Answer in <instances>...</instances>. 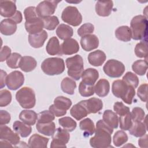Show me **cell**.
I'll list each match as a JSON object with an SVG mask.
<instances>
[{
    "label": "cell",
    "mask_w": 148,
    "mask_h": 148,
    "mask_svg": "<svg viewBox=\"0 0 148 148\" xmlns=\"http://www.w3.org/2000/svg\"><path fill=\"white\" fill-rule=\"evenodd\" d=\"M56 34L60 39L65 40L71 38V37L73 36V30L69 25L65 24H61L57 28Z\"/></svg>",
    "instance_id": "e575fe53"
},
{
    "label": "cell",
    "mask_w": 148,
    "mask_h": 148,
    "mask_svg": "<svg viewBox=\"0 0 148 148\" xmlns=\"http://www.w3.org/2000/svg\"><path fill=\"white\" fill-rule=\"evenodd\" d=\"M70 114L76 120H80L90 113L81 101L72 107L70 110Z\"/></svg>",
    "instance_id": "603a6c76"
},
{
    "label": "cell",
    "mask_w": 148,
    "mask_h": 148,
    "mask_svg": "<svg viewBox=\"0 0 148 148\" xmlns=\"http://www.w3.org/2000/svg\"><path fill=\"white\" fill-rule=\"evenodd\" d=\"M46 50L47 53L51 56L62 55L59 40L56 36H53L49 40L46 46Z\"/></svg>",
    "instance_id": "484cf974"
},
{
    "label": "cell",
    "mask_w": 148,
    "mask_h": 148,
    "mask_svg": "<svg viewBox=\"0 0 148 148\" xmlns=\"http://www.w3.org/2000/svg\"><path fill=\"white\" fill-rule=\"evenodd\" d=\"M58 123L61 127L68 132H72L77 126L76 122L70 117H64L58 120Z\"/></svg>",
    "instance_id": "f35d334b"
},
{
    "label": "cell",
    "mask_w": 148,
    "mask_h": 148,
    "mask_svg": "<svg viewBox=\"0 0 148 148\" xmlns=\"http://www.w3.org/2000/svg\"><path fill=\"white\" fill-rule=\"evenodd\" d=\"M119 121L120 123V128L121 130L124 131L128 130L132 124L131 113L130 112L124 115L120 116Z\"/></svg>",
    "instance_id": "ee69618b"
},
{
    "label": "cell",
    "mask_w": 148,
    "mask_h": 148,
    "mask_svg": "<svg viewBox=\"0 0 148 148\" xmlns=\"http://www.w3.org/2000/svg\"><path fill=\"white\" fill-rule=\"evenodd\" d=\"M80 45L84 50L90 51L98 47L99 39L95 35H87L82 37L80 39Z\"/></svg>",
    "instance_id": "9a60e30c"
},
{
    "label": "cell",
    "mask_w": 148,
    "mask_h": 148,
    "mask_svg": "<svg viewBox=\"0 0 148 148\" xmlns=\"http://www.w3.org/2000/svg\"><path fill=\"white\" fill-rule=\"evenodd\" d=\"M72 101L69 98L64 96H58L54 100V104L49 107V110L56 117H60L66 114L72 105Z\"/></svg>",
    "instance_id": "52a82bcc"
},
{
    "label": "cell",
    "mask_w": 148,
    "mask_h": 148,
    "mask_svg": "<svg viewBox=\"0 0 148 148\" xmlns=\"http://www.w3.org/2000/svg\"><path fill=\"white\" fill-rule=\"evenodd\" d=\"M79 127L84 133L83 135L86 137L92 135L95 132V128L94 123L90 118H86L80 121L79 123Z\"/></svg>",
    "instance_id": "836d02e7"
},
{
    "label": "cell",
    "mask_w": 148,
    "mask_h": 148,
    "mask_svg": "<svg viewBox=\"0 0 148 148\" xmlns=\"http://www.w3.org/2000/svg\"><path fill=\"white\" fill-rule=\"evenodd\" d=\"M113 94L117 98H121L125 103L131 105L135 95V88L126 84L122 80L113 82L112 87Z\"/></svg>",
    "instance_id": "7a4b0ae2"
},
{
    "label": "cell",
    "mask_w": 148,
    "mask_h": 148,
    "mask_svg": "<svg viewBox=\"0 0 148 148\" xmlns=\"http://www.w3.org/2000/svg\"><path fill=\"white\" fill-rule=\"evenodd\" d=\"M79 45L76 40L69 38L65 40L61 45L62 55H72L78 52Z\"/></svg>",
    "instance_id": "2e32d148"
},
{
    "label": "cell",
    "mask_w": 148,
    "mask_h": 148,
    "mask_svg": "<svg viewBox=\"0 0 148 148\" xmlns=\"http://www.w3.org/2000/svg\"><path fill=\"white\" fill-rule=\"evenodd\" d=\"M113 132V128L108 125L103 120L97 122L95 135L90 138V144L94 148H107L111 146L112 136Z\"/></svg>",
    "instance_id": "6da1fadb"
},
{
    "label": "cell",
    "mask_w": 148,
    "mask_h": 148,
    "mask_svg": "<svg viewBox=\"0 0 148 148\" xmlns=\"http://www.w3.org/2000/svg\"><path fill=\"white\" fill-rule=\"evenodd\" d=\"M9 18L13 20L16 24H19L22 21L23 16H22V14L20 11L17 10L16 13L12 17H10Z\"/></svg>",
    "instance_id": "6f0895ef"
},
{
    "label": "cell",
    "mask_w": 148,
    "mask_h": 148,
    "mask_svg": "<svg viewBox=\"0 0 148 148\" xmlns=\"http://www.w3.org/2000/svg\"><path fill=\"white\" fill-rule=\"evenodd\" d=\"M60 2L57 1H43L40 2L36 8L38 17L43 18L51 16L54 13L57 4Z\"/></svg>",
    "instance_id": "30bf717a"
},
{
    "label": "cell",
    "mask_w": 148,
    "mask_h": 148,
    "mask_svg": "<svg viewBox=\"0 0 148 148\" xmlns=\"http://www.w3.org/2000/svg\"><path fill=\"white\" fill-rule=\"evenodd\" d=\"M21 56L17 53H13L6 60V64L12 69H17L19 67V64L21 59Z\"/></svg>",
    "instance_id": "bcb514c9"
},
{
    "label": "cell",
    "mask_w": 148,
    "mask_h": 148,
    "mask_svg": "<svg viewBox=\"0 0 148 148\" xmlns=\"http://www.w3.org/2000/svg\"><path fill=\"white\" fill-rule=\"evenodd\" d=\"M106 58L105 53L101 50L91 52L88 56V62L94 66H101L106 60Z\"/></svg>",
    "instance_id": "44dd1931"
},
{
    "label": "cell",
    "mask_w": 148,
    "mask_h": 148,
    "mask_svg": "<svg viewBox=\"0 0 148 148\" xmlns=\"http://www.w3.org/2000/svg\"><path fill=\"white\" fill-rule=\"evenodd\" d=\"M24 82V75L18 71L10 73L6 77V84L11 90H16L23 86Z\"/></svg>",
    "instance_id": "7c38bea8"
},
{
    "label": "cell",
    "mask_w": 148,
    "mask_h": 148,
    "mask_svg": "<svg viewBox=\"0 0 148 148\" xmlns=\"http://www.w3.org/2000/svg\"><path fill=\"white\" fill-rule=\"evenodd\" d=\"M131 115L133 121H142L144 120L145 117L144 110L139 107H135L133 108L131 113Z\"/></svg>",
    "instance_id": "681fc988"
},
{
    "label": "cell",
    "mask_w": 148,
    "mask_h": 148,
    "mask_svg": "<svg viewBox=\"0 0 148 148\" xmlns=\"http://www.w3.org/2000/svg\"><path fill=\"white\" fill-rule=\"evenodd\" d=\"M17 30V24L10 18H6L1 21L0 24L1 33L4 35H12Z\"/></svg>",
    "instance_id": "7402d4cb"
},
{
    "label": "cell",
    "mask_w": 148,
    "mask_h": 148,
    "mask_svg": "<svg viewBox=\"0 0 148 148\" xmlns=\"http://www.w3.org/2000/svg\"><path fill=\"white\" fill-rule=\"evenodd\" d=\"M16 99L20 105L24 109L32 108L36 103L34 91L28 87L20 88L16 94Z\"/></svg>",
    "instance_id": "8992f818"
},
{
    "label": "cell",
    "mask_w": 148,
    "mask_h": 148,
    "mask_svg": "<svg viewBox=\"0 0 148 148\" xmlns=\"http://www.w3.org/2000/svg\"><path fill=\"white\" fill-rule=\"evenodd\" d=\"M76 87V83L74 80L66 77L63 79L61 83V88L63 92L69 95H73Z\"/></svg>",
    "instance_id": "8d00e7d4"
},
{
    "label": "cell",
    "mask_w": 148,
    "mask_h": 148,
    "mask_svg": "<svg viewBox=\"0 0 148 148\" xmlns=\"http://www.w3.org/2000/svg\"><path fill=\"white\" fill-rule=\"evenodd\" d=\"M133 71L138 75H145L147 69V61L146 60H138L135 61L132 65Z\"/></svg>",
    "instance_id": "74e56055"
},
{
    "label": "cell",
    "mask_w": 148,
    "mask_h": 148,
    "mask_svg": "<svg viewBox=\"0 0 148 148\" xmlns=\"http://www.w3.org/2000/svg\"><path fill=\"white\" fill-rule=\"evenodd\" d=\"M24 14L25 20L38 16L36 13V8L35 6H29L25 8L24 11Z\"/></svg>",
    "instance_id": "db71d44e"
},
{
    "label": "cell",
    "mask_w": 148,
    "mask_h": 148,
    "mask_svg": "<svg viewBox=\"0 0 148 148\" xmlns=\"http://www.w3.org/2000/svg\"><path fill=\"white\" fill-rule=\"evenodd\" d=\"M79 92L84 97L92 96L94 94V85H88L82 81L79 86Z\"/></svg>",
    "instance_id": "7bdbcfd3"
},
{
    "label": "cell",
    "mask_w": 148,
    "mask_h": 148,
    "mask_svg": "<svg viewBox=\"0 0 148 148\" xmlns=\"http://www.w3.org/2000/svg\"><path fill=\"white\" fill-rule=\"evenodd\" d=\"M11 119L10 114L6 110H0V124L4 125L8 124Z\"/></svg>",
    "instance_id": "9f6ffc18"
},
{
    "label": "cell",
    "mask_w": 148,
    "mask_h": 148,
    "mask_svg": "<svg viewBox=\"0 0 148 148\" xmlns=\"http://www.w3.org/2000/svg\"><path fill=\"white\" fill-rule=\"evenodd\" d=\"M19 119L25 124L33 125L38 120V114L34 110H23L19 114Z\"/></svg>",
    "instance_id": "f546056e"
},
{
    "label": "cell",
    "mask_w": 148,
    "mask_h": 148,
    "mask_svg": "<svg viewBox=\"0 0 148 148\" xmlns=\"http://www.w3.org/2000/svg\"><path fill=\"white\" fill-rule=\"evenodd\" d=\"M0 139L9 142L16 146L20 143V137L18 134L14 132L9 127L5 125L0 126Z\"/></svg>",
    "instance_id": "4fadbf2b"
},
{
    "label": "cell",
    "mask_w": 148,
    "mask_h": 148,
    "mask_svg": "<svg viewBox=\"0 0 148 148\" xmlns=\"http://www.w3.org/2000/svg\"><path fill=\"white\" fill-rule=\"evenodd\" d=\"M115 36L117 39L123 42H129L132 38L131 29L127 25L118 27L115 31Z\"/></svg>",
    "instance_id": "d6a6232c"
},
{
    "label": "cell",
    "mask_w": 148,
    "mask_h": 148,
    "mask_svg": "<svg viewBox=\"0 0 148 148\" xmlns=\"http://www.w3.org/2000/svg\"><path fill=\"white\" fill-rule=\"evenodd\" d=\"M113 7V2L112 1H98L95 4V12L99 16L107 17L111 14Z\"/></svg>",
    "instance_id": "d6986e66"
},
{
    "label": "cell",
    "mask_w": 148,
    "mask_h": 148,
    "mask_svg": "<svg viewBox=\"0 0 148 148\" xmlns=\"http://www.w3.org/2000/svg\"><path fill=\"white\" fill-rule=\"evenodd\" d=\"M44 28L47 30L52 31L55 29L56 27L59 24V20L56 16H51L43 18Z\"/></svg>",
    "instance_id": "60d3db41"
},
{
    "label": "cell",
    "mask_w": 148,
    "mask_h": 148,
    "mask_svg": "<svg viewBox=\"0 0 148 148\" xmlns=\"http://www.w3.org/2000/svg\"><path fill=\"white\" fill-rule=\"evenodd\" d=\"M130 134L135 137H141L146 133V125L142 121H133L131 128L128 130Z\"/></svg>",
    "instance_id": "1f68e13d"
},
{
    "label": "cell",
    "mask_w": 148,
    "mask_h": 148,
    "mask_svg": "<svg viewBox=\"0 0 148 148\" xmlns=\"http://www.w3.org/2000/svg\"><path fill=\"white\" fill-rule=\"evenodd\" d=\"M65 62L62 58L50 57L45 59L41 64L42 71L50 76L60 75L65 71Z\"/></svg>",
    "instance_id": "277c9868"
},
{
    "label": "cell",
    "mask_w": 148,
    "mask_h": 148,
    "mask_svg": "<svg viewBox=\"0 0 148 148\" xmlns=\"http://www.w3.org/2000/svg\"><path fill=\"white\" fill-rule=\"evenodd\" d=\"M137 95L140 99L145 102L147 101V84H141L137 90Z\"/></svg>",
    "instance_id": "f5cc1de1"
},
{
    "label": "cell",
    "mask_w": 148,
    "mask_h": 148,
    "mask_svg": "<svg viewBox=\"0 0 148 148\" xmlns=\"http://www.w3.org/2000/svg\"><path fill=\"white\" fill-rule=\"evenodd\" d=\"M36 128L39 132L46 136H52L56 131V125L53 121L48 123H37Z\"/></svg>",
    "instance_id": "d590c367"
},
{
    "label": "cell",
    "mask_w": 148,
    "mask_h": 148,
    "mask_svg": "<svg viewBox=\"0 0 148 148\" xmlns=\"http://www.w3.org/2000/svg\"><path fill=\"white\" fill-rule=\"evenodd\" d=\"M70 139V135L66 130L60 127L56 130L54 134L52 135V141L50 147H66Z\"/></svg>",
    "instance_id": "8fae6325"
},
{
    "label": "cell",
    "mask_w": 148,
    "mask_h": 148,
    "mask_svg": "<svg viewBox=\"0 0 148 148\" xmlns=\"http://www.w3.org/2000/svg\"><path fill=\"white\" fill-rule=\"evenodd\" d=\"M61 18L63 21L74 27L79 25L82 22V16L75 6H68L62 12Z\"/></svg>",
    "instance_id": "ba28073f"
},
{
    "label": "cell",
    "mask_w": 148,
    "mask_h": 148,
    "mask_svg": "<svg viewBox=\"0 0 148 148\" xmlns=\"http://www.w3.org/2000/svg\"><path fill=\"white\" fill-rule=\"evenodd\" d=\"M127 134L123 131H117L113 138V144L116 147H120L128 140Z\"/></svg>",
    "instance_id": "b9f144b4"
},
{
    "label": "cell",
    "mask_w": 148,
    "mask_h": 148,
    "mask_svg": "<svg viewBox=\"0 0 148 148\" xmlns=\"http://www.w3.org/2000/svg\"><path fill=\"white\" fill-rule=\"evenodd\" d=\"M47 33L45 30L35 34H29L28 42L29 45L34 48H40L43 46L47 38Z\"/></svg>",
    "instance_id": "ac0fdd59"
},
{
    "label": "cell",
    "mask_w": 148,
    "mask_h": 148,
    "mask_svg": "<svg viewBox=\"0 0 148 148\" xmlns=\"http://www.w3.org/2000/svg\"><path fill=\"white\" fill-rule=\"evenodd\" d=\"M82 82L88 85H94L99 77L98 71L94 68H88L84 70L82 75Z\"/></svg>",
    "instance_id": "cb8c5ba5"
},
{
    "label": "cell",
    "mask_w": 148,
    "mask_h": 148,
    "mask_svg": "<svg viewBox=\"0 0 148 148\" xmlns=\"http://www.w3.org/2000/svg\"><path fill=\"white\" fill-rule=\"evenodd\" d=\"M113 109L116 114L119 116L124 115L128 113H130V108L124 105L121 102H116L113 105Z\"/></svg>",
    "instance_id": "816d5d0a"
},
{
    "label": "cell",
    "mask_w": 148,
    "mask_h": 148,
    "mask_svg": "<svg viewBox=\"0 0 148 148\" xmlns=\"http://www.w3.org/2000/svg\"><path fill=\"white\" fill-rule=\"evenodd\" d=\"M36 65L37 62L34 57L31 56H23L20 60L19 68L25 72H29L35 69Z\"/></svg>",
    "instance_id": "4316f807"
},
{
    "label": "cell",
    "mask_w": 148,
    "mask_h": 148,
    "mask_svg": "<svg viewBox=\"0 0 148 148\" xmlns=\"http://www.w3.org/2000/svg\"><path fill=\"white\" fill-rule=\"evenodd\" d=\"M110 90V84L108 80L101 79L99 80L94 86V91L100 97H106Z\"/></svg>",
    "instance_id": "83f0119b"
},
{
    "label": "cell",
    "mask_w": 148,
    "mask_h": 148,
    "mask_svg": "<svg viewBox=\"0 0 148 148\" xmlns=\"http://www.w3.org/2000/svg\"><path fill=\"white\" fill-rule=\"evenodd\" d=\"M122 80L128 85L133 87L134 88H136L139 84V79L138 76L131 72H127L123 77Z\"/></svg>",
    "instance_id": "f6af8a7d"
},
{
    "label": "cell",
    "mask_w": 148,
    "mask_h": 148,
    "mask_svg": "<svg viewBox=\"0 0 148 148\" xmlns=\"http://www.w3.org/2000/svg\"><path fill=\"white\" fill-rule=\"evenodd\" d=\"M12 101V94L9 91L4 89L0 91V106L5 107Z\"/></svg>",
    "instance_id": "c3c4849f"
},
{
    "label": "cell",
    "mask_w": 148,
    "mask_h": 148,
    "mask_svg": "<svg viewBox=\"0 0 148 148\" xmlns=\"http://www.w3.org/2000/svg\"><path fill=\"white\" fill-rule=\"evenodd\" d=\"M49 139L42 136L39 134H34L28 140V146L29 147H42L46 148L47 147V143Z\"/></svg>",
    "instance_id": "d4e9b609"
},
{
    "label": "cell",
    "mask_w": 148,
    "mask_h": 148,
    "mask_svg": "<svg viewBox=\"0 0 148 148\" xmlns=\"http://www.w3.org/2000/svg\"><path fill=\"white\" fill-rule=\"evenodd\" d=\"M148 21L146 17L138 15L134 17L130 23L132 38L134 40H146L147 36Z\"/></svg>",
    "instance_id": "3957f363"
},
{
    "label": "cell",
    "mask_w": 148,
    "mask_h": 148,
    "mask_svg": "<svg viewBox=\"0 0 148 148\" xmlns=\"http://www.w3.org/2000/svg\"><path fill=\"white\" fill-rule=\"evenodd\" d=\"M11 55V49L8 46H4L1 48V57L0 61L3 62L7 59Z\"/></svg>",
    "instance_id": "11a10c76"
},
{
    "label": "cell",
    "mask_w": 148,
    "mask_h": 148,
    "mask_svg": "<svg viewBox=\"0 0 148 148\" xmlns=\"http://www.w3.org/2000/svg\"><path fill=\"white\" fill-rule=\"evenodd\" d=\"M147 138L148 136L147 134H145L142 138H140L138 140V145L142 148L147 147Z\"/></svg>",
    "instance_id": "680465c9"
},
{
    "label": "cell",
    "mask_w": 148,
    "mask_h": 148,
    "mask_svg": "<svg viewBox=\"0 0 148 148\" xmlns=\"http://www.w3.org/2000/svg\"><path fill=\"white\" fill-rule=\"evenodd\" d=\"M135 54L139 58H146L147 56V39L143 40L137 43L135 48Z\"/></svg>",
    "instance_id": "ab89813d"
},
{
    "label": "cell",
    "mask_w": 148,
    "mask_h": 148,
    "mask_svg": "<svg viewBox=\"0 0 148 148\" xmlns=\"http://www.w3.org/2000/svg\"><path fill=\"white\" fill-rule=\"evenodd\" d=\"M7 73L6 72L3 71L2 69L1 70V88H2L5 86L6 83V79L7 77Z\"/></svg>",
    "instance_id": "91938a15"
},
{
    "label": "cell",
    "mask_w": 148,
    "mask_h": 148,
    "mask_svg": "<svg viewBox=\"0 0 148 148\" xmlns=\"http://www.w3.org/2000/svg\"><path fill=\"white\" fill-rule=\"evenodd\" d=\"M103 70L105 73L110 77H119L124 73L125 66L121 62L111 59L105 63L103 67Z\"/></svg>",
    "instance_id": "9c48e42d"
},
{
    "label": "cell",
    "mask_w": 148,
    "mask_h": 148,
    "mask_svg": "<svg viewBox=\"0 0 148 148\" xmlns=\"http://www.w3.org/2000/svg\"><path fill=\"white\" fill-rule=\"evenodd\" d=\"M44 23L43 19L39 17H36L25 20V28L29 34H35L43 31Z\"/></svg>",
    "instance_id": "5bb4252c"
},
{
    "label": "cell",
    "mask_w": 148,
    "mask_h": 148,
    "mask_svg": "<svg viewBox=\"0 0 148 148\" xmlns=\"http://www.w3.org/2000/svg\"><path fill=\"white\" fill-rule=\"evenodd\" d=\"M103 121L112 128H117L119 125V117L111 110L104 111L102 116Z\"/></svg>",
    "instance_id": "f1b7e54d"
},
{
    "label": "cell",
    "mask_w": 148,
    "mask_h": 148,
    "mask_svg": "<svg viewBox=\"0 0 148 148\" xmlns=\"http://www.w3.org/2000/svg\"><path fill=\"white\" fill-rule=\"evenodd\" d=\"M14 131L19 134L22 138L28 136L32 131V128L30 125L25 124L20 121H16L13 124Z\"/></svg>",
    "instance_id": "4dcf8cb0"
},
{
    "label": "cell",
    "mask_w": 148,
    "mask_h": 148,
    "mask_svg": "<svg viewBox=\"0 0 148 148\" xmlns=\"http://www.w3.org/2000/svg\"><path fill=\"white\" fill-rule=\"evenodd\" d=\"M68 75L75 80H79L84 71L83 60L80 55H75L66 59Z\"/></svg>",
    "instance_id": "5b68a950"
},
{
    "label": "cell",
    "mask_w": 148,
    "mask_h": 148,
    "mask_svg": "<svg viewBox=\"0 0 148 148\" xmlns=\"http://www.w3.org/2000/svg\"><path fill=\"white\" fill-rule=\"evenodd\" d=\"M17 12L16 1H1L0 14L4 17H12Z\"/></svg>",
    "instance_id": "e0dca14e"
},
{
    "label": "cell",
    "mask_w": 148,
    "mask_h": 148,
    "mask_svg": "<svg viewBox=\"0 0 148 148\" xmlns=\"http://www.w3.org/2000/svg\"><path fill=\"white\" fill-rule=\"evenodd\" d=\"M94 31V26L91 23H88L83 24L77 29V34L83 37L85 35L92 34Z\"/></svg>",
    "instance_id": "f907efd6"
},
{
    "label": "cell",
    "mask_w": 148,
    "mask_h": 148,
    "mask_svg": "<svg viewBox=\"0 0 148 148\" xmlns=\"http://www.w3.org/2000/svg\"><path fill=\"white\" fill-rule=\"evenodd\" d=\"M89 113H96L103 108V102L101 99L92 97L88 99L82 101Z\"/></svg>",
    "instance_id": "ffe728a7"
},
{
    "label": "cell",
    "mask_w": 148,
    "mask_h": 148,
    "mask_svg": "<svg viewBox=\"0 0 148 148\" xmlns=\"http://www.w3.org/2000/svg\"><path fill=\"white\" fill-rule=\"evenodd\" d=\"M55 116L50 110H44L38 114V122L39 123H48L53 121Z\"/></svg>",
    "instance_id": "7dc6e473"
}]
</instances>
